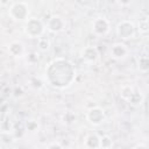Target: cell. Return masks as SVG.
I'll return each mask as SVG.
<instances>
[{"mask_svg":"<svg viewBox=\"0 0 149 149\" xmlns=\"http://www.w3.org/2000/svg\"><path fill=\"white\" fill-rule=\"evenodd\" d=\"M134 24L128 21H123L118 26V35L122 38H130L132 36H134Z\"/></svg>","mask_w":149,"mask_h":149,"instance_id":"cell-1","label":"cell"},{"mask_svg":"<svg viewBox=\"0 0 149 149\" xmlns=\"http://www.w3.org/2000/svg\"><path fill=\"white\" fill-rule=\"evenodd\" d=\"M90 114H93V116H90V120L93 123H100L104 119V112H101V109H99V108L90 111Z\"/></svg>","mask_w":149,"mask_h":149,"instance_id":"cell-4","label":"cell"},{"mask_svg":"<svg viewBox=\"0 0 149 149\" xmlns=\"http://www.w3.org/2000/svg\"><path fill=\"white\" fill-rule=\"evenodd\" d=\"M42 24H41V22L38 21V20H30L27 24H26V27H24V30H26V33L28 34V35H30L31 36V34H33V36H38L41 33H42Z\"/></svg>","mask_w":149,"mask_h":149,"instance_id":"cell-2","label":"cell"},{"mask_svg":"<svg viewBox=\"0 0 149 149\" xmlns=\"http://www.w3.org/2000/svg\"><path fill=\"white\" fill-rule=\"evenodd\" d=\"M127 52V49H126V45L125 44H121V43H118L115 45H113L112 50H111V54L113 55V57L115 58H120V57H123Z\"/></svg>","mask_w":149,"mask_h":149,"instance_id":"cell-3","label":"cell"}]
</instances>
